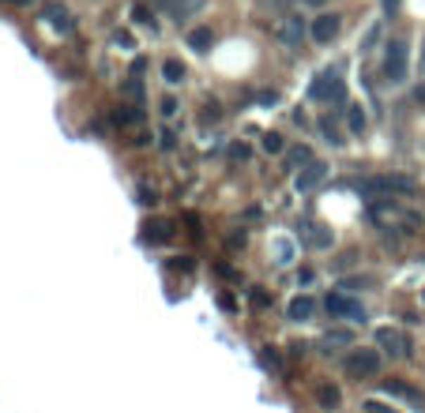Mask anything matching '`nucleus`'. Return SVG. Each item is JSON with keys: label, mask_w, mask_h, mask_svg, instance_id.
Instances as JSON below:
<instances>
[{"label": "nucleus", "mask_w": 425, "mask_h": 413, "mask_svg": "<svg viewBox=\"0 0 425 413\" xmlns=\"http://www.w3.org/2000/svg\"><path fill=\"white\" fill-rule=\"evenodd\" d=\"M275 34H279V41H282V46L298 49L301 41H305V34H309V27H305V19H301V15H293V12H286V15L279 19Z\"/></svg>", "instance_id": "6"}, {"label": "nucleus", "mask_w": 425, "mask_h": 413, "mask_svg": "<svg viewBox=\"0 0 425 413\" xmlns=\"http://www.w3.org/2000/svg\"><path fill=\"white\" fill-rule=\"evenodd\" d=\"M388 53H384V79L391 83V86H399V83H407V68H410V57H407V41L402 38H391L388 46H384Z\"/></svg>", "instance_id": "1"}, {"label": "nucleus", "mask_w": 425, "mask_h": 413, "mask_svg": "<svg viewBox=\"0 0 425 413\" xmlns=\"http://www.w3.org/2000/svg\"><path fill=\"white\" fill-rule=\"evenodd\" d=\"M253 304H256V308H267L271 297H267V293H260V289H253Z\"/></svg>", "instance_id": "31"}, {"label": "nucleus", "mask_w": 425, "mask_h": 413, "mask_svg": "<svg viewBox=\"0 0 425 413\" xmlns=\"http://www.w3.org/2000/svg\"><path fill=\"white\" fill-rule=\"evenodd\" d=\"M230 158H234V162H245V158H248V147H245V143H241V147H230Z\"/></svg>", "instance_id": "33"}, {"label": "nucleus", "mask_w": 425, "mask_h": 413, "mask_svg": "<svg viewBox=\"0 0 425 413\" xmlns=\"http://www.w3.org/2000/svg\"><path fill=\"white\" fill-rule=\"evenodd\" d=\"M343 79H339V72H320V75H316V79H312V86H309V98H312V102H343Z\"/></svg>", "instance_id": "2"}, {"label": "nucleus", "mask_w": 425, "mask_h": 413, "mask_svg": "<svg viewBox=\"0 0 425 413\" xmlns=\"http://www.w3.org/2000/svg\"><path fill=\"white\" fill-rule=\"evenodd\" d=\"M132 15H136V23H144V27H155V15H151L144 4H136V8H132Z\"/></svg>", "instance_id": "27"}, {"label": "nucleus", "mask_w": 425, "mask_h": 413, "mask_svg": "<svg viewBox=\"0 0 425 413\" xmlns=\"http://www.w3.org/2000/svg\"><path fill=\"white\" fill-rule=\"evenodd\" d=\"M365 413H395V409H388V406H380V402H365L362 406Z\"/></svg>", "instance_id": "32"}, {"label": "nucleus", "mask_w": 425, "mask_h": 413, "mask_svg": "<svg viewBox=\"0 0 425 413\" xmlns=\"http://www.w3.org/2000/svg\"><path fill=\"white\" fill-rule=\"evenodd\" d=\"M8 4H34V0H8Z\"/></svg>", "instance_id": "37"}, {"label": "nucleus", "mask_w": 425, "mask_h": 413, "mask_svg": "<svg viewBox=\"0 0 425 413\" xmlns=\"http://www.w3.org/2000/svg\"><path fill=\"white\" fill-rule=\"evenodd\" d=\"M316 406L328 409V413H335V409L343 406V391L335 387V383H316Z\"/></svg>", "instance_id": "10"}, {"label": "nucleus", "mask_w": 425, "mask_h": 413, "mask_svg": "<svg viewBox=\"0 0 425 413\" xmlns=\"http://www.w3.org/2000/svg\"><path fill=\"white\" fill-rule=\"evenodd\" d=\"M365 124H369V117L362 105H346V128H350V136H362Z\"/></svg>", "instance_id": "15"}, {"label": "nucleus", "mask_w": 425, "mask_h": 413, "mask_svg": "<svg viewBox=\"0 0 425 413\" xmlns=\"http://www.w3.org/2000/svg\"><path fill=\"white\" fill-rule=\"evenodd\" d=\"M46 19H49V23L57 27V30H64V34L72 30V19H68V12H64V8H57V4H49V8H46Z\"/></svg>", "instance_id": "18"}, {"label": "nucleus", "mask_w": 425, "mask_h": 413, "mask_svg": "<svg viewBox=\"0 0 425 413\" xmlns=\"http://www.w3.org/2000/svg\"><path fill=\"white\" fill-rule=\"evenodd\" d=\"M376 346H380V350H388L391 357H407V350H410L407 334L395 331V327H380L376 331Z\"/></svg>", "instance_id": "8"}, {"label": "nucleus", "mask_w": 425, "mask_h": 413, "mask_svg": "<svg viewBox=\"0 0 425 413\" xmlns=\"http://www.w3.org/2000/svg\"><path fill=\"white\" fill-rule=\"evenodd\" d=\"M184 75H189V72H184V64H181L177 57H170L166 64H162V79H166L170 86H177V83H184Z\"/></svg>", "instance_id": "16"}, {"label": "nucleus", "mask_w": 425, "mask_h": 413, "mask_svg": "<svg viewBox=\"0 0 425 413\" xmlns=\"http://www.w3.org/2000/svg\"><path fill=\"white\" fill-rule=\"evenodd\" d=\"M305 241L312 248H331V233L324 230V225H305Z\"/></svg>", "instance_id": "17"}, {"label": "nucleus", "mask_w": 425, "mask_h": 413, "mask_svg": "<svg viewBox=\"0 0 425 413\" xmlns=\"http://www.w3.org/2000/svg\"><path fill=\"white\" fill-rule=\"evenodd\" d=\"M357 192H365V195H384V192H414V181H410V177H369V181H357Z\"/></svg>", "instance_id": "5"}, {"label": "nucleus", "mask_w": 425, "mask_h": 413, "mask_svg": "<svg viewBox=\"0 0 425 413\" xmlns=\"http://www.w3.org/2000/svg\"><path fill=\"white\" fill-rule=\"evenodd\" d=\"M162 117H177V102L173 98H162Z\"/></svg>", "instance_id": "30"}, {"label": "nucleus", "mask_w": 425, "mask_h": 413, "mask_svg": "<svg viewBox=\"0 0 425 413\" xmlns=\"http://www.w3.org/2000/svg\"><path fill=\"white\" fill-rule=\"evenodd\" d=\"M320 128H324V136H328V143H331V147H343V143H346V139H343V136L331 128V121H328V117L320 121Z\"/></svg>", "instance_id": "25"}, {"label": "nucleus", "mask_w": 425, "mask_h": 413, "mask_svg": "<svg viewBox=\"0 0 425 413\" xmlns=\"http://www.w3.org/2000/svg\"><path fill=\"white\" fill-rule=\"evenodd\" d=\"M346 372L354 379H365V376H376L380 372V353L376 350H354L346 357Z\"/></svg>", "instance_id": "7"}, {"label": "nucleus", "mask_w": 425, "mask_h": 413, "mask_svg": "<svg viewBox=\"0 0 425 413\" xmlns=\"http://www.w3.org/2000/svg\"><path fill=\"white\" fill-rule=\"evenodd\" d=\"M421 68H425V53H421Z\"/></svg>", "instance_id": "39"}, {"label": "nucleus", "mask_w": 425, "mask_h": 413, "mask_svg": "<svg viewBox=\"0 0 425 413\" xmlns=\"http://www.w3.org/2000/svg\"><path fill=\"white\" fill-rule=\"evenodd\" d=\"M312 312H316V301H312V297H298V301H290V320L305 323V320H312Z\"/></svg>", "instance_id": "14"}, {"label": "nucleus", "mask_w": 425, "mask_h": 413, "mask_svg": "<svg viewBox=\"0 0 425 413\" xmlns=\"http://www.w3.org/2000/svg\"><path fill=\"white\" fill-rule=\"evenodd\" d=\"M260 147H264L267 155H282V150H286V139H282L279 132H267L264 139H260Z\"/></svg>", "instance_id": "19"}, {"label": "nucleus", "mask_w": 425, "mask_h": 413, "mask_svg": "<svg viewBox=\"0 0 425 413\" xmlns=\"http://www.w3.org/2000/svg\"><path fill=\"white\" fill-rule=\"evenodd\" d=\"M279 256H282V259H279V263H290V256H293V248H290L286 241H279Z\"/></svg>", "instance_id": "34"}, {"label": "nucleus", "mask_w": 425, "mask_h": 413, "mask_svg": "<svg viewBox=\"0 0 425 413\" xmlns=\"http://www.w3.org/2000/svg\"><path fill=\"white\" fill-rule=\"evenodd\" d=\"M384 391H388V395H395V398H402V402H410V406H421V395L410 383H402V379H388Z\"/></svg>", "instance_id": "12"}, {"label": "nucleus", "mask_w": 425, "mask_h": 413, "mask_svg": "<svg viewBox=\"0 0 425 413\" xmlns=\"http://www.w3.org/2000/svg\"><path fill=\"white\" fill-rule=\"evenodd\" d=\"M203 4L207 0H166V12H170V19H192L196 12H203Z\"/></svg>", "instance_id": "11"}, {"label": "nucleus", "mask_w": 425, "mask_h": 413, "mask_svg": "<svg viewBox=\"0 0 425 413\" xmlns=\"http://www.w3.org/2000/svg\"><path fill=\"white\" fill-rule=\"evenodd\" d=\"M264 4H271V8H282V4H286V0H264Z\"/></svg>", "instance_id": "35"}, {"label": "nucleus", "mask_w": 425, "mask_h": 413, "mask_svg": "<svg viewBox=\"0 0 425 413\" xmlns=\"http://www.w3.org/2000/svg\"><path fill=\"white\" fill-rule=\"evenodd\" d=\"M418 102H425V91H418Z\"/></svg>", "instance_id": "38"}, {"label": "nucleus", "mask_w": 425, "mask_h": 413, "mask_svg": "<svg viewBox=\"0 0 425 413\" xmlns=\"http://www.w3.org/2000/svg\"><path fill=\"white\" fill-rule=\"evenodd\" d=\"M125 94L139 102V98H144V86H139V79H128V83H125Z\"/></svg>", "instance_id": "28"}, {"label": "nucleus", "mask_w": 425, "mask_h": 413, "mask_svg": "<svg viewBox=\"0 0 425 413\" xmlns=\"http://www.w3.org/2000/svg\"><path fill=\"white\" fill-rule=\"evenodd\" d=\"M324 177H328V166H324V162H309V166L298 173V181H293V184H298V192H312Z\"/></svg>", "instance_id": "9"}, {"label": "nucleus", "mask_w": 425, "mask_h": 413, "mask_svg": "<svg viewBox=\"0 0 425 413\" xmlns=\"http://www.w3.org/2000/svg\"><path fill=\"white\" fill-rule=\"evenodd\" d=\"M113 41H117V46H125V49H136V38L128 34V30H121V34H117Z\"/></svg>", "instance_id": "29"}, {"label": "nucleus", "mask_w": 425, "mask_h": 413, "mask_svg": "<svg viewBox=\"0 0 425 413\" xmlns=\"http://www.w3.org/2000/svg\"><path fill=\"white\" fill-rule=\"evenodd\" d=\"M380 34H384V30H380V23H373L365 30V38H362V53H373V46L380 41Z\"/></svg>", "instance_id": "21"}, {"label": "nucleus", "mask_w": 425, "mask_h": 413, "mask_svg": "<svg viewBox=\"0 0 425 413\" xmlns=\"http://www.w3.org/2000/svg\"><path fill=\"white\" fill-rule=\"evenodd\" d=\"M211 41H215L211 27H192V30H189V49H196V53H207V49H211Z\"/></svg>", "instance_id": "13"}, {"label": "nucleus", "mask_w": 425, "mask_h": 413, "mask_svg": "<svg viewBox=\"0 0 425 413\" xmlns=\"http://www.w3.org/2000/svg\"><path fill=\"white\" fill-rule=\"evenodd\" d=\"M170 237V222H151L147 225V241H166Z\"/></svg>", "instance_id": "22"}, {"label": "nucleus", "mask_w": 425, "mask_h": 413, "mask_svg": "<svg viewBox=\"0 0 425 413\" xmlns=\"http://www.w3.org/2000/svg\"><path fill=\"white\" fill-rule=\"evenodd\" d=\"M324 346H354V334L350 331H328L324 334Z\"/></svg>", "instance_id": "20"}, {"label": "nucleus", "mask_w": 425, "mask_h": 413, "mask_svg": "<svg viewBox=\"0 0 425 413\" xmlns=\"http://www.w3.org/2000/svg\"><path fill=\"white\" fill-rule=\"evenodd\" d=\"M260 361H264V368H271V372H279V368H282V361H279V353L271 350V346H264V350H260Z\"/></svg>", "instance_id": "23"}, {"label": "nucleus", "mask_w": 425, "mask_h": 413, "mask_svg": "<svg viewBox=\"0 0 425 413\" xmlns=\"http://www.w3.org/2000/svg\"><path fill=\"white\" fill-rule=\"evenodd\" d=\"M328 312H331V320L365 323V308H362V301H354L350 293H331V297H328Z\"/></svg>", "instance_id": "3"}, {"label": "nucleus", "mask_w": 425, "mask_h": 413, "mask_svg": "<svg viewBox=\"0 0 425 413\" xmlns=\"http://www.w3.org/2000/svg\"><path fill=\"white\" fill-rule=\"evenodd\" d=\"M113 121H117V124H139V121H144V113H136V110H117Z\"/></svg>", "instance_id": "24"}, {"label": "nucleus", "mask_w": 425, "mask_h": 413, "mask_svg": "<svg viewBox=\"0 0 425 413\" xmlns=\"http://www.w3.org/2000/svg\"><path fill=\"white\" fill-rule=\"evenodd\" d=\"M290 162H293V166H309V162H312V150H309V147H298V150L290 155Z\"/></svg>", "instance_id": "26"}, {"label": "nucleus", "mask_w": 425, "mask_h": 413, "mask_svg": "<svg viewBox=\"0 0 425 413\" xmlns=\"http://www.w3.org/2000/svg\"><path fill=\"white\" fill-rule=\"evenodd\" d=\"M339 30H343V15L324 12V15H316L309 23V38L316 41V46H331V41L339 38Z\"/></svg>", "instance_id": "4"}, {"label": "nucleus", "mask_w": 425, "mask_h": 413, "mask_svg": "<svg viewBox=\"0 0 425 413\" xmlns=\"http://www.w3.org/2000/svg\"><path fill=\"white\" fill-rule=\"evenodd\" d=\"M301 4H312V8H320V4H324V0H301Z\"/></svg>", "instance_id": "36"}]
</instances>
